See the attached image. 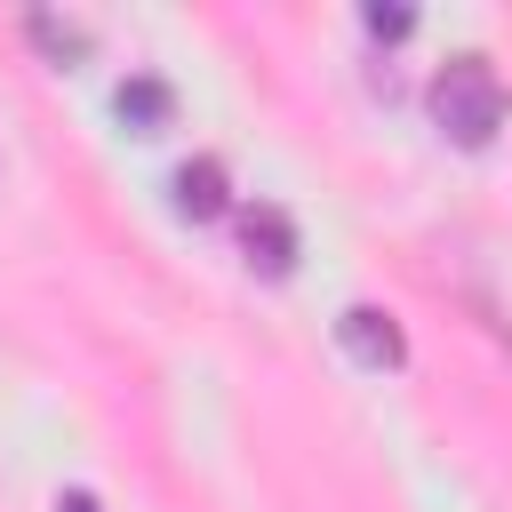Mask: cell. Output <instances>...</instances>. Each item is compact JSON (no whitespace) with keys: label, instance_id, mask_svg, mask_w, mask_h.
<instances>
[{"label":"cell","instance_id":"obj_3","mask_svg":"<svg viewBox=\"0 0 512 512\" xmlns=\"http://www.w3.org/2000/svg\"><path fill=\"white\" fill-rule=\"evenodd\" d=\"M240 248H248V264L272 272V280L296 272V224H288L280 208H248V216H240Z\"/></svg>","mask_w":512,"mask_h":512},{"label":"cell","instance_id":"obj_5","mask_svg":"<svg viewBox=\"0 0 512 512\" xmlns=\"http://www.w3.org/2000/svg\"><path fill=\"white\" fill-rule=\"evenodd\" d=\"M168 112H176V96H168L160 72H128V80H120V120H128L136 136H160Z\"/></svg>","mask_w":512,"mask_h":512},{"label":"cell","instance_id":"obj_7","mask_svg":"<svg viewBox=\"0 0 512 512\" xmlns=\"http://www.w3.org/2000/svg\"><path fill=\"white\" fill-rule=\"evenodd\" d=\"M360 24H368L376 40H408V32H416V8H400V0H392V8H384V0H368V16H360Z\"/></svg>","mask_w":512,"mask_h":512},{"label":"cell","instance_id":"obj_8","mask_svg":"<svg viewBox=\"0 0 512 512\" xmlns=\"http://www.w3.org/2000/svg\"><path fill=\"white\" fill-rule=\"evenodd\" d=\"M56 512H104V504H96L88 488H64V496H56Z\"/></svg>","mask_w":512,"mask_h":512},{"label":"cell","instance_id":"obj_6","mask_svg":"<svg viewBox=\"0 0 512 512\" xmlns=\"http://www.w3.org/2000/svg\"><path fill=\"white\" fill-rule=\"evenodd\" d=\"M32 40H40V48H48V56H56V64H64V56H80V48H88V32H80V24H64V16H32Z\"/></svg>","mask_w":512,"mask_h":512},{"label":"cell","instance_id":"obj_4","mask_svg":"<svg viewBox=\"0 0 512 512\" xmlns=\"http://www.w3.org/2000/svg\"><path fill=\"white\" fill-rule=\"evenodd\" d=\"M176 208H184V216H200V224H208V216H224V208H232V176H224V160H208V152H200V160H184V168H176Z\"/></svg>","mask_w":512,"mask_h":512},{"label":"cell","instance_id":"obj_2","mask_svg":"<svg viewBox=\"0 0 512 512\" xmlns=\"http://www.w3.org/2000/svg\"><path fill=\"white\" fill-rule=\"evenodd\" d=\"M336 336H344V352H352V360H368V368H400V360H408V344H400L392 312H376V304H352V312L336 320Z\"/></svg>","mask_w":512,"mask_h":512},{"label":"cell","instance_id":"obj_1","mask_svg":"<svg viewBox=\"0 0 512 512\" xmlns=\"http://www.w3.org/2000/svg\"><path fill=\"white\" fill-rule=\"evenodd\" d=\"M432 120H440L448 144H464V152L496 144V128H504V80H496V64H488V56L440 64V80H432Z\"/></svg>","mask_w":512,"mask_h":512}]
</instances>
